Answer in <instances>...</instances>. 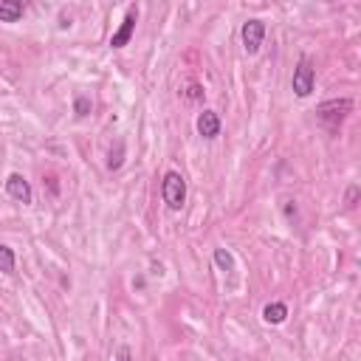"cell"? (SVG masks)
I'll return each instance as SVG.
<instances>
[{
    "instance_id": "6da1fadb",
    "label": "cell",
    "mask_w": 361,
    "mask_h": 361,
    "mask_svg": "<svg viewBox=\"0 0 361 361\" xmlns=\"http://www.w3.org/2000/svg\"><path fill=\"white\" fill-rule=\"evenodd\" d=\"M161 197L169 212H180L186 203V178L178 169H166L161 178Z\"/></svg>"
},
{
    "instance_id": "7a4b0ae2",
    "label": "cell",
    "mask_w": 361,
    "mask_h": 361,
    "mask_svg": "<svg viewBox=\"0 0 361 361\" xmlns=\"http://www.w3.org/2000/svg\"><path fill=\"white\" fill-rule=\"evenodd\" d=\"M290 87H293V96H299V99H307L316 90V68H313L307 54L299 56V62L293 68V76H290Z\"/></svg>"
},
{
    "instance_id": "3957f363",
    "label": "cell",
    "mask_w": 361,
    "mask_h": 361,
    "mask_svg": "<svg viewBox=\"0 0 361 361\" xmlns=\"http://www.w3.org/2000/svg\"><path fill=\"white\" fill-rule=\"evenodd\" d=\"M350 113H353V99H350V96L327 99V102H322V104L316 107V116H319L324 124H330V127H338Z\"/></svg>"
},
{
    "instance_id": "277c9868",
    "label": "cell",
    "mask_w": 361,
    "mask_h": 361,
    "mask_svg": "<svg viewBox=\"0 0 361 361\" xmlns=\"http://www.w3.org/2000/svg\"><path fill=\"white\" fill-rule=\"evenodd\" d=\"M240 39H243L245 54H248V56H254V54L262 48V39H265V23H262V20H257V17L245 20V23H243V28H240Z\"/></svg>"
},
{
    "instance_id": "5b68a950",
    "label": "cell",
    "mask_w": 361,
    "mask_h": 361,
    "mask_svg": "<svg viewBox=\"0 0 361 361\" xmlns=\"http://www.w3.org/2000/svg\"><path fill=\"white\" fill-rule=\"evenodd\" d=\"M135 23H138V6H130L127 11H124V20H121V25L113 31V37H110V48L113 51H121L124 45H130V39H133V34H135Z\"/></svg>"
},
{
    "instance_id": "8992f818",
    "label": "cell",
    "mask_w": 361,
    "mask_h": 361,
    "mask_svg": "<svg viewBox=\"0 0 361 361\" xmlns=\"http://www.w3.org/2000/svg\"><path fill=\"white\" fill-rule=\"evenodd\" d=\"M3 189H6V195H8L11 200H17V203H23V206L34 203V189H31V183L25 180V175H20V172H11V175L6 178V183H3Z\"/></svg>"
},
{
    "instance_id": "52a82bcc",
    "label": "cell",
    "mask_w": 361,
    "mask_h": 361,
    "mask_svg": "<svg viewBox=\"0 0 361 361\" xmlns=\"http://www.w3.org/2000/svg\"><path fill=\"white\" fill-rule=\"evenodd\" d=\"M195 127H197V135H200V138L214 141V138L220 135V116H217L214 110H209V107H206L203 113H197Z\"/></svg>"
},
{
    "instance_id": "ba28073f",
    "label": "cell",
    "mask_w": 361,
    "mask_h": 361,
    "mask_svg": "<svg viewBox=\"0 0 361 361\" xmlns=\"http://www.w3.org/2000/svg\"><path fill=\"white\" fill-rule=\"evenodd\" d=\"M25 6L20 0H0V23H20Z\"/></svg>"
},
{
    "instance_id": "9c48e42d",
    "label": "cell",
    "mask_w": 361,
    "mask_h": 361,
    "mask_svg": "<svg viewBox=\"0 0 361 361\" xmlns=\"http://www.w3.org/2000/svg\"><path fill=\"white\" fill-rule=\"evenodd\" d=\"M288 319V305L285 302H268L262 307V322L265 324H282Z\"/></svg>"
},
{
    "instance_id": "30bf717a",
    "label": "cell",
    "mask_w": 361,
    "mask_h": 361,
    "mask_svg": "<svg viewBox=\"0 0 361 361\" xmlns=\"http://www.w3.org/2000/svg\"><path fill=\"white\" fill-rule=\"evenodd\" d=\"M14 265H17L14 248H8L6 243H0V274H14Z\"/></svg>"
},
{
    "instance_id": "8fae6325",
    "label": "cell",
    "mask_w": 361,
    "mask_h": 361,
    "mask_svg": "<svg viewBox=\"0 0 361 361\" xmlns=\"http://www.w3.org/2000/svg\"><path fill=\"white\" fill-rule=\"evenodd\" d=\"M121 164H124V141L116 138L110 147V155H107V169H118Z\"/></svg>"
},
{
    "instance_id": "7c38bea8",
    "label": "cell",
    "mask_w": 361,
    "mask_h": 361,
    "mask_svg": "<svg viewBox=\"0 0 361 361\" xmlns=\"http://www.w3.org/2000/svg\"><path fill=\"white\" fill-rule=\"evenodd\" d=\"M214 265L220 268V271H231L234 268V257H231V251L228 248H214Z\"/></svg>"
},
{
    "instance_id": "4fadbf2b",
    "label": "cell",
    "mask_w": 361,
    "mask_h": 361,
    "mask_svg": "<svg viewBox=\"0 0 361 361\" xmlns=\"http://www.w3.org/2000/svg\"><path fill=\"white\" fill-rule=\"evenodd\" d=\"M90 107H93V104H90V99H87V96H82V93H79V96L73 99V116H76V118H85V116L90 113Z\"/></svg>"
},
{
    "instance_id": "5bb4252c",
    "label": "cell",
    "mask_w": 361,
    "mask_h": 361,
    "mask_svg": "<svg viewBox=\"0 0 361 361\" xmlns=\"http://www.w3.org/2000/svg\"><path fill=\"white\" fill-rule=\"evenodd\" d=\"M358 195H361V186H358V183H350V186H347V192H344V209H347V212H350V209H355Z\"/></svg>"
},
{
    "instance_id": "9a60e30c",
    "label": "cell",
    "mask_w": 361,
    "mask_h": 361,
    "mask_svg": "<svg viewBox=\"0 0 361 361\" xmlns=\"http://www.w3.org/2000/svg\"><path fill=\"white\" fill-rule=\"evenodd\" d=\"M183 99H186V102H200V99H203V87H200L197 82H192V85L183 90Z\"/></svg>"
},
{
    "instance_id": "2e32d148",
    "label": "cell",
    "mask_w": 361,
    "mask_h": 361,
    "mask_svg": "<svg viewBox=\"0 0 361 361\" xmlns=\"http://www.w3.org/2000/svg\"><path fill=\"white\" fill-rule=\"evenodd\" d=\"M116 361H133V350H130L127 344H121L118 353H116Z\"/></svg>"
},
{
    "instance_id": "e0dca14e",
    "label": "cell",
    "mask_w": 361,
    "mask_h": 361,
    "mask_svg": "<svg viewBox=\"0 0 361 361\" xmlns=\"http://www.w3.org/2000/svg\"><path fill=\"white\" fill-rule=\"evenodd\" d=\"M48 186H51V195L56 197V195H59V183H56V178H54V175L48 178Z\"/></svg>"
},
{
    "instance_id": "ac0fdd59",
    "label": "cell",
    "mask_w": 361,
    "mask_h": 361,
    "mask_svg": "<svg viewBox=\"0 0 361 361\" xmlns=\"http://www.w3.org/2000/svg\"><path fill=\"white\" fill-rule=\"evenodd\" d=\"M285 214H288V217L296 214V206H290V200H285Z\"/></svg>"
}]
</instances>
